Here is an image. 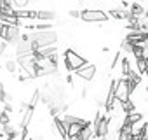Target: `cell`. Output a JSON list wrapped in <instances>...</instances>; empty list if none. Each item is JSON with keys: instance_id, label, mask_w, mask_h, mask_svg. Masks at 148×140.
Returning <instances> with one entry per match:
<instances>
[{"instance_id": "obj_1", "label": "cell", "mask_w": 148, "mask_h": 140, "mask_svg": "<svg viewBox=\"0 0 148 140\" xmlns=\"http://www.w3.org/2000/svg\"><path fill=\"white\" fill-rule=\"evenodd\" d=\"M26 40L32 42L33 51L47 47V46H56L58 42V32L56 30H45V32H32L26 33Z\"/></svg>"}, {"instance_id": "obj_2", "label": "cell", "mask_w": 148, "mask_h": 140, "mask_svg": "<svg viewBox=\"0 0 148 140\" xmlns=\"http://www.w3.org/2000/svg\"><path fill=\"white\" fill-rule=\"evenodd\" d=\"M86 63H87V60L84 56H80L75 49H66L64 51V67H66L68 72H77Z\"/></svg>"}, {"instance_id": "obj_3", "label": "cell", "mask_w": 148, "mask_h": 140, "mask_svg": "<svg viewBox=\"0 0 148 140\" xmlns=\"http://www.w3.org/2000/svg\"><path fill=\"white\" fill-rule=\"evenodd\" d=\"M80 19L86 23H106L108 14L103 9H82L80 11Z\"/></svg>"}, {"instance_id": "obj_4", "label": "cell", "mask_w": 148, "mask_h": 140, "mask_svg": "<svg viewBox=\"0 0 148 140\" xmlns=\"http://www.w3.org/2000/svg\"><path fill=\"white\" fill-rule=\"evenodd\" d=\"M110 89H112V95H113V98H115L117 102H125V100H129V96H131L129 86H127V82H125L124 79H115V81H113V86H112Z\"/></svg>"}, {"instance_id": "obj_5", "label": "cell", "mask_w": 148, "mask_h": 140, "mask_svg": "<svg viewBox=\"0 0 148 140\" xmlns=\"http://www.w3.org/2000/svg\"><path fill=\"white\" fill-rule=\"evenodd\" d=\"M79 79H82V81H86V82H91L94 77H96V74H98V67L94 65V63H86L82 68H79L77 72H73Z\"/></svg>"}, {"instance_id": "obj_6", "label": "cell", "mask_w": 148, "mask_h": 140, "mask_svg": "<svg viewBox=\"0 0 148 140\" xmlns=\"http://www.w3.org/2000/svg\"><path fill=\"white\" fill-rule=\"evenodd\" d=\"M141 119H145V114L139 112V110H132V112H127V114L124 116V124L129 126V124L138 123V121H141Z\"/></svg>"}, {"instance_id": "obj_7", "label": "cell", "mask_w": 148, "mask_h": 140, "mask_svg": "<svg viewBox=\"0 0 148 140\" xmlns=\"http://www.w3.org/2000/svg\"><path fill=\"white\" fill-rule=\"evenodd\" d=\"M143 130H146V119H141V121H138V123L129 124V133H131V137H138Z\"/></svg>"}, {"instance_id": "obj_8", "label": "cell", "mask_w": 148, "mask_h": 140, "mask_svg": "<svg viewBox=\"0 0 148 140\" xmlns=\"http://www.w3.org/2000/svg\"><path fill=\"white\" fill-rule=\"evenodd\" d=\"M68 14H70V18H80V12L79 11H70Z\"/></svg>"}, {"instance_id": "obj_9", "label": "cell", "mask_w": 148, "mask_h": 140, "mask_svg": "<svg viewBox=\"0 0 148 140\" xmlns=\"http://www.w3.org/2000/svg\"><path fill=\"white\" fill-rule=\"evenodd\" d=\"M5 135V130H4V124H0V137Z\"/></svg>"}, {"instance_id": "obj_10", "label": "cell", "mask_w": 148, "mask_h": 140, "mask_svg": "<svg viewBox=\"0 0 148 140\" xmlns=\"http://www.w3.org/2000/svg\"><path fill=\"white\" fill-rule=\"evenodd\" d=\"M66 140H80V137H68Z\"/></svg>"}]
</instances>
